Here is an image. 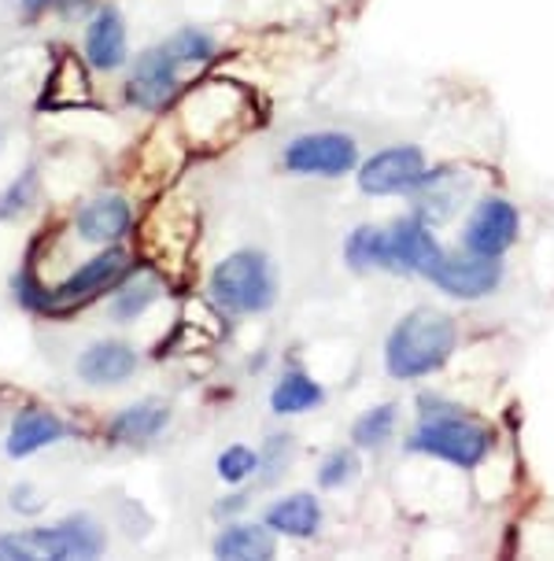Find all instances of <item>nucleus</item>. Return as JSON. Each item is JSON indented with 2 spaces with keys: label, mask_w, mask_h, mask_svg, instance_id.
Wrapping results in <instances>:
<instances>
[{
  "label": "nucleus",
  "mask_w": 554,
  "mask_h": 561,
  "mask_svg": "<svg viewBox=\"0 0 554 561\" xmlns=\"http://www.w3.org/2000/svg\"><path fill=\"white\" fill-rule=\"evenodd\" d=\"M159 293H163V280H159L152 270L126 274L123 280H118L115 299H111V314H115L118 322H134V318H140L148 307L156 304Z\"/></svg>",
  "instance_id": "obj_23"
},
{
  "label": "nucleus",
  "mask_w": 554,
  "mask_h": 561,
  "mask_svg": "<svg viewBox=\"0 0 554 561\" xmlns=\"http://www.w3.org/2000/svg\"><path fill=\"white\" fill-rule=\"evenodd\" d=\"M23 4L30 8V12H37V8H45V4H48V0H23Z\"/></svg>",
  "instance_id": "obj_31"
},
{
  "label": "nucleus",
  "mask_w": 554,
  "mask_h": 561,
  "mask_svg": "<svg viewBox=\"0 0 554 561\" xmlns=\"http://www.w3.org/2000/svg\"><path fill=\"white\" fill-rule=\"evenodd\" d=\"M126 274H129L126 252L123 248H108V252H100L97 259L82 263V270H75L56 293H45L42 310L67 314V310H75L78 304H89V299H97L100 293H108V288H118V280Z\"/></svg>",
  "instance_id": "obj_10"
},
{
  "label": "nucleus",
  "mask_w": 554,
  "mask_h": 561,
  "mask_svg": "<svg viewBox=\"0 0 554 561\" xmlns=\"http://www.w3.org/2000/svg\"><path fill=\"white\" fill-rule=\"evenodd\" d=\"M34 185H37L34 170H26V178H19V182L12 185V193L0 199V218H8V215H15L19 207H26V199H30V193H34Z\"/></svg>",
  "instance_id": "obj_29"
},
{
  "label": "nucleus",
  "mask_w": 554,
  "mask_h": 561,
  "mask_svg": "<svg viewBox=\"0 0 554 561\" xmlns=\"http://www.w3.org/2000/svg\"><path fill=\"white\" fill-rule=\"evenodd\" d=\"M178 59L170 56V48H148L145 56L137 59L134 75H129V100L145 112H163L170 107V100L178 96Z\"/></svg>",
  "instance_id": "obj_12"
},
{
  "label": "nucleus",
  "mask_w": 554,
  "mask_h": 561,
  "mask_svg": "<svg viewBox=\"0 0 554 561\" xmlns=\"http://www.w3.org/2000/svg\"><path fill=\"white\" fill-rule=\"evenodd\" d=\"M362 473V458H359V447H332L326 458L318 462L315 469V480L321 491H340L348 484H355Z\"/></svg>",
  "instance_id": "obj_25"
},
{
  "label": "nucleus",
  "mask_w": 554,
  "mask_h": 561,
  "mask_svg": "<svg viewBox=\"0 0 554 561\" xmlns=\"http://www.w3.org/2000/svg\"><path fill=\"white\" fill-rule=\"evenodd\" d=\"M64 433H67V428H64V421H59L56 414L30 407V410H23V414L15 417L12 433H8V455L26 458V455H34V450L56 444Z\"/></svg>",
  "instance_id": "obj_19"
},
{
  "label": "nucleus",
  "mask_w": 554,
  "mask_h": 561,
  "mask_svg": "<svg viewBox=\"0 0 554 561\" xmlns=\"http://www.w3.org/2000/svg\"><path fill=\"white\" fill-rule=\"evenodd\" d=\"M278 554V533L267 525H226L215 539V558L267 561Z\"/></svg>",
  "instance_id": "obj_16"
},
{
  "label": "nucleus",
  "mask_w": 554,
  "mask_h": 561,
  "mask_svg": "<svg viewBox=\"0 0 554 561\" xmlns=\"http://www.w3.org/2000/svg\"><path fill=\"white\" fill-rule=\"evenodd\" d=\"M211 299L226 314H263L278 299V274L256 248H240L211 270Z\"/></svg>",
  "instance_id": "obj_3"
},
{
  "label": "nucleus",
  "mask_w": 554,
  "mask_h": 561,
  "mask_svg": "<svg viewBox=\"0 0 554 561\" xmlns=\"http://www.w3.org/2000/svg\"><path fill=\"white\" fill-rule=\"evenodd\" d=\"M362 163L359 140L344 129H310V134L292 137L281 152V167L296 178H348Z\"/></svg>",
  "instance_id": "obj_4"
},
{
  "label": "nucleus",
  "mask_w": 554,
  "mask_h": 561,
  "mask_svg": "<svg viewBox=\"0 0 554 561\" xmlns=\"http://www.w3.org/2000/svg\"><path fill=\"white\" fill-rule=\"evenodd\" d=\"M129 229V204L123 196H100L78 210V237L93 244H111Z\"/></svg>",
  "instance_id": "obj_17"
},
{
  "label": "nucleus",
  "mask_w": 554,
  "mask_h": 561,
  "mask_svg": "<svg viewBox=\"0 0 554 561\" xmlns=\"http://www.w3.org/2000/svg\"><path fill=\"white\" fill-rule=\"evenodd\" d=\"M502 277H507V263H502V259L466 252V248L459 244L455 252H443V259L432 266V274L426 280L448 299L480 304V299H491L499 293Z\"/></svg>",
  "instance_id": "obj_7"
},
{
  "label": "nucleus",
  "mask_w": 554,
  "mask_h": 561,
  "mask_svg": "<svg viewBox=\"0 0 554 561\" xmlns=\"http://www.w3.org/2000/svg\"><path fill=\"white\" fill-rule=\"evenodd\" d=\"M403 450L432 458V462H448L455 469H477L496 450V428L462 407L451 410V414L418 417V425L403 439Z\"/></svg>",
  "instance_id": "obj_2"
},
{
  "label": "nucleus",
  "mask_w": 554,
  "mask_h": 561,
  "mask_svg": "<svg viewBox=\"0 0 554 561\" xmlns=\"http://www.w3.org/2000/svg\"><path fill=\"white\" fill-rule=\"evenodd\" d=\"M167 421H170V410L163 403H156V399H148V403L126 407L123 414L111 421V436H115L118 444H145V439H156L163 433Z\"/></svg>",
  "instance_id": "obj_22"
},
{
  "label": "nucleus",
  "mask_w": 554,
  "mask_h": 561,
  "mask_svg": "<svg viewBox=\"0 0 554 561\" xmlns=\"http://www.w3.org/2000/svg\"><path fill=\"white\" fill-rule=\"evenodd\" d=\"M289 462H292V436H285V433L270 436L267 447L259 450V469H267L263 484H274V480L289 469Z\"/></svg>",
  "instance_id": "obj_28"
},
{
  "label": "nucleus",
  "mask_w": 554,
  "mask_h": 561,
  "mask_svg": "<svg viewBox=\"0 0 554 561\" xmlns=\"http://www.w3.org/2000/svg\"><path fill=\"white\" fill-rule=\"evenodd\" d=\"M86 59L97 70H115L126 64V26L118 8H100L86 34Z\"/></svg>",
  "instance_id": "obj_15"
},
{
  "label": "nucleus",
  "mask_w": 554,
  "mask_h": 561,
  "mask_svg": "<svg viewBox=\"0 0 554 561\" xmlns=\"http://www.w3.org/2000/svg\"><path fill=\"white\" fill-rule=\"evenodd\" d=\"M137 369V355L134 347L126 344H93L78 358V374H82L89 385H118Z\"/></svg>",
  "instance_id": "obj_21"
},
{
  "label": "nucleus",
  "mask_w": 554,
  "mask_h": 561,
  "mask_svg": "<svg viewBox=\"0 0 554 561\" xmlns=\"http://www.w3.org/2000/svg\"><path fill=\"white\" fill-rule=\"evenodd\" d=\"M399 428V403H377L370 410H362V414L351 421V444L359 450H381L388 444L392 436H396Z\"/></svg>",
  "instance_id": "obj_24"
},
{
  "label": "nucleus",
  "mask_w": 554,
  "mask_h": 561,
  "mask_svg": "<svg viewBox=\"0 0 554 561\" xmlns=\"http://www.w3.org/2000/svg\"><path fill=\"white\" fill-rule=\"evenodd\" d=\"M521 237V215L502 193H480L473 199V207L462 218V233L459 244L466 252L491 255V259H507V252L518 244Z\"/></svg>",
  "instance_id": "obj_9"
},
{
  "label": "nucleus",
  "mask_w": 554,
  "mask_h": 561,
  "mask_svg": "<svg viewBox=\"0 0 554 561\" xmlns=\"http://www.w3.org/2000/svg\"><path fill=\"white\" fill-rule=\"evenodd\" d=\"M477 196H480L477 170L466 163H437L426 170V178H421L418 188L407 199L421 222L440 229V226H448L451 218L466 215Z\"/></svg>",
  "instance_id": "obj_6"
},
{
  "label": "nucleus",
  "mask_w": 554,
  "mask_h": 561,
  "mask_svg": "<svg viewBox=\"0 0 554 561\" xmlns=\"http://www.w3.org/2000/svg\"><path fill=\"white\" fill-rule=\"evenodd\" d=\"M426 170H429L426 148L399 140V145H388V148H381V152L362 159L355 170V185L362 196H374V199L410 196L421 178H426Z\"/></svg>",
  "instance_id": "obj_8"
},
{
  "label": "nucleus",
  "mask_w": 554,
  "mask_h": 561,
  "mask_svg": "<svg viewBox=\"0 0 554 561\" xmlns=\"http://www.w3.org/2000/svg\"><path fill=\"white\" fill-rule=\"evenodd\" d=\"M267 525L289 539H315L321 528V503L310 491H292L267 510Z\"/></svg>",
  "instance_id": "obj_14"
},
{
  "label": "nucleus",
  "mask_w": 554,
  "mask_h": 561,
  "mask_svg": "<svg viewBox=\"0 0 554 561\" xmlns=\"http://www.w3.org/2000/svg\"><path fill=\"white\" fill-rule=\"evenodd\" d=\"M259 469V455L245 444H234L218 455V477L226 484H245V480Z\"/></svg>",
  "instance_id": "obj_27"
},
{
  "label": "nucleus",
  "mask_w": 554,
  "mask_h": 561,
  "mask_svg": "<svg viewBox=\"0 0 554 561\" xmlns=\"http://www.w3.org/2000/svg\"><path fill=\"white\" fill-rule=\"evenodd\" d=\"M104 533L89 517H70L56 528H30V533L0 536V558H100Z\"/></svg>",
  "instance_id": "obj_5"
},
{
  "label": "nucleus",
  "mask_w": 554,
  "mask_h": 561,
  "mask_svg": "<svg viewBox=\"0 0 554 561\" xmlns=\"http://www.w3.org/2000/svg\"><path fill=\"white\" fill-rule=\"evenodd\" d=\"M344 263L355 274H392V240L388 226L362 222L344 237Z\"/></svg>",
  "instance_id": "obj_13"
},
{
  "label": "nucleus",
  "mask_w": 554,
  "mask_h": 561,
  "mask_svg": "<svg viewBox=\"0 0 554 561\" xmlns=\"http://www.w3.org/2000/svg\"><path fill=\"white\" fill-rule=\"evenodd\" d=\"M167 48H170V56H174L181 67H185V64H207V59L215 56V42H211L204 30H196V26L178 30V34L167 42Z\"/></svg>",
  "instance_id": "obj_26"
},
{
  "label": "nucleus",
  "mask_w": 554,
  "mask_h": 561,
  "mask_svg": "<svg viewBox=\"0 0 554 561\" xmlns=\"http://www.w3.org/2000/svg\"><path fill=\"white\" fill-rule=\"evenodd\" d=\"M388 240H392V274L396 277H429L432 266L448 252L440 244L437 229L421 222L415 210H407L396 222H388Z\"/></svg>",
  "instance_id": "obj_11"
},
{
  "label": "nucleus",
  "mask_w": 554,
  "mask_h": 561,
  "mask_svg": "<svg viewBox=\"0 0 554 561\" xmlns=\"http://www.w3.org/2000/svg\"><path fill=\"white\" fill-rule=\"evenodd\" d=\"M459 351V322L448 310L415 307L385 336V374L392 380H426Z\"/></svg>",
  "instance_id": "obj_1"
},
{
  "label": "nucleus",
  "mask_w": 554,
  "mask_h": 561,
  "mask_svg": "<svg viewBox=\"0 0 554 561\" xmlns=\"http://www.w3.org/2000/svg\"><path fill=\"white\" fill-rule=\"evenodd\" d=\"M248 506V495H229L226 503H218L215 506V514L218 517H226V514H237V510H245Z\"/></svg>",
  "instance_id": "obj_30"
},
{
  "label": "nucleus",
  "mask_w": 554,
  "mask_h": 561,
  "mask_svg": "<svg viewBox=\"0 0 554 561\" xmlns=\"http://www.w3.org/2000/svg\"><path fill=\"white\" fill-rule=\"evenodd\" d=\"M89 104V75L78 56H59V64L53 67L48 89L42 96V112H64V107H82Z\"/></svg>",
  "instance_id": "obj_20"
},
{
  "label": "nucleus",
  "mask_w": 554,
  "mask_h": 561,
  "mask_svg": "<svg viewBox=\"0 0 554 561\" xmlns=\"http://www.w3.org/2000/svg\"><path fill=\"white\" fill-rule=\"evenodd\" d=\"M326 403V388L318 385L307 369H285L281 380L270 392V410L278 417H296V414H310Z\"/></svg>",
  "instance_id": "obj_18"
}]
</instances>
